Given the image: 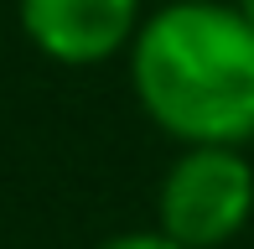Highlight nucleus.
Returning <instances> with one entry per match:
<instances>
[{"label": "nucleus", "instance_id": "1", "mask_svg": "<svg viewBox=\"0 0 254 249\" xmlns=\"http://www.w3.org/2000/svg\"><path fill=\"white\" fill-rule=\"evenodd\" d=\"M135 104L182 145L254 140V26L234 0H171L130 42Z\"/></svg>", "mask_w": 254, "mask_h": 249}, {"label": "nucleus", "instance_id": "2", "mask_svg": "<svg viewBox=\"0 0 254 249\" xmlns=\"http://www.w3.org/2000/svg\"><path fill=\"white\" fill-rule=\"evenodd\" d=\"M254 218V166L234 145H182L156 187V229L182 249H223Z\"/></svg>", "mask_w": 254, "mask_h": 249}, {"label": "nucleus", "instance_id": "3", "mask_svg": "<svg viewBox=\"0 0 254 249\" xmlns=\"http://www.w3.org/2000/svg\"><path fill=\"white\" fill-rule=\"evenodd\" d=\"M16 21L42 58L94 67L130 52L140 31V0H16Z\"/></svg>", "mask_w": 254, "mask_h": 249}, {"label": "nucleus", "instance_id": "4", "mask_svg": "<svg viewBox=\"0 0 254 249\" xmlns=\"http://www.w3.org/2000/svg\"><path fill=\"white\" fill-rule=\"evenodd\" d=\"M94 249H182V244H171L161 229H130V234H114V239H104Z\"/></svg>", "mask_w": 254, "mask_h": 249}, {"label": "nucleus", "instance_id": "5", "mask_svg": "<svg viewBox=\"0 0 254 249\" xmlns=\"http://www.w3.org/2000/svg\"><path fill=\"white\" fill-rule=\"evenodd\" d=\"M234 5L244 10V21H249V26H254V0H234Z\"/></svg>", "mask_w": 254, "mask_h": 249}]
</instances>
